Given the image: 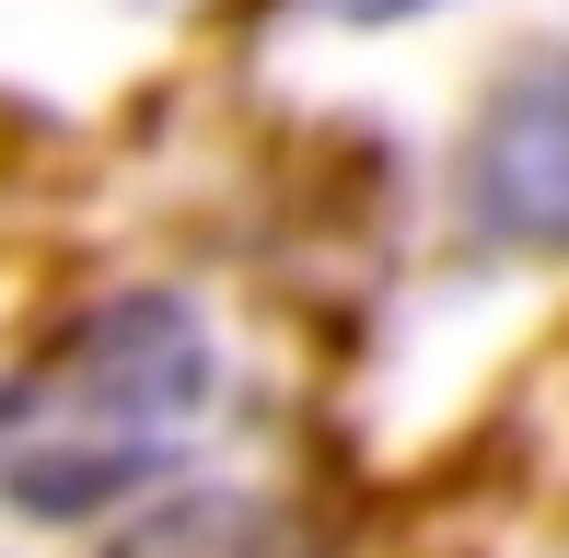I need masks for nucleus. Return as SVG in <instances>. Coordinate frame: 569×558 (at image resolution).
<instances>
[{"instance_id": "f257e3e1", "label": "nucleus", "mask_w": 569, "mask_h": 558, "mask_svg": "<svg viewBox=\"0 0 569 558\" xmlns=\"http://www.w3.org/2000/svg\"><path fill=\"white\" fill-rule=\"evenodd\" d=\"M210 396H221V349L198 326V302L174 291L93 302L0 385V500L36 524L106 512L198 442Z\"/></svg>"}, {"instance_id": "7ed1b4c3", "label": "nucleus", "mask_w": 569, "mask_h": 558, "mask_svg": "<svg viewBox=\"0 0 569 558\" xmlns=\"http://www.w3.org/2000/svg\"><path fill=\"white\" fill-rule=\"evenodd\" d=\"M349 12H407V0H349Z\"/></svg>"}, {"instance_id": "f03ea898", "label": "nucleus", "mask_w": 569, "mask_h": 558, "mask_svg": "<svg viewBox=\"0 0 569 558\" xmlns=\"http://www.w3.org/2000/svg\"><path fill=\"white\" fill-rule=\"evenodd\" d=\"M465 210L535 257L569 245V59H535L488 93L477 140H465Z\"/></svg>"}]
</instances>
